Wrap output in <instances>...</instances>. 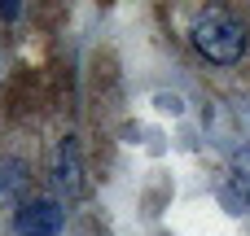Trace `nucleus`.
<instances>
[{"mask_svg": "<svg viewBox=\"0 0 250 236\" xmlns=\"http://www.w3.org/2000/svg\"><path fill=\"white\" fill-rule=\"evenodd\" d=\"M229 206L233 210H250V175H242V171L229 175Z\"/></svg>", "mask_w": 250, "mask_h": 236, "instance_id": "nucleus-4", "label": "nucleus"}, {"mask_svg": "<svg viewBox=\"0 0 250 236\" xmlns=\"http://www.w3.org/2000/svg\"><path fill=\"white\" fill-rule=\"evenodd\" d=\"M189 39H193V48H198L207 61H215V66H233V61H242V53H246V26H242L233 13H220V9L198 13Z\"/></svg>", "mask_w": 250, "mask_h": 236, "instance_id": "nucleus-1", "label": "nucleus"}, {"mask_svg": "<svg viewBox=\"0 0 250 236\" xmlns=\"http://www.w3.org/2000/svg\"><path fill=\"white\" fill-rule=\"evenodd\" d=\"M62 223H66V215H62V206L48 201V197L26 201V206L18 210V219H13V228H18L22 236H57Z\"/></svg>", "mask_w": 250, "mask_h": 236, "instance_id": "nucleus-2", "label": "nucleus"}, {"mask_svg": "<svg viewBox=\"0 0 250 236\" xmlns=\"http://www.w3.org/2000/svg\"><path fill=\"white\" fill-rule=\"evenodd\" d=\"M57 184L75 197L79 193V184H83V175H79V145L75 140H62V149H57Z\"/></svg>", "mask_w": 250, "mask_h": 236, "instance_id": "nucleus-3", "label": "nucleus"}]
</instances>
